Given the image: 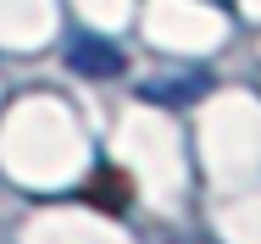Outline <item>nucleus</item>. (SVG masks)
Listing matches in <instances>:
<instances>
[{"instance_id": "nucleus-1", "label": "nucleus", "mask_w": 261, "mask_h": 244, "mask_svg": "<svg viewBox=\"0 0 261 244\" xmlns=\"http://www.w3.org/2000/svg\"><path fill=\"white\" fill-rule=\"evenodd\" d=\"M61 56H67V67L84 72V78H117V72L128 67V61H122V45H111L100 34H84V28L61 45Z\"/></svg>"}, {"instance_id": "nucleus-2", "label": "nucleus", "mask_w": 261, "mask_h": 244, "mask_svg": "<svg viewBox=\"0 0 261 244\" xmlns=\"http://www.w3.org/2000/svg\"><path fill=\"white\" fill-rule=\"evenodd\" d=\"M206 89H211V72H206V67H200V72L189 67L178 84H145V95H150V100H184V95H206Z\"/></svg>"}]
</instances>
